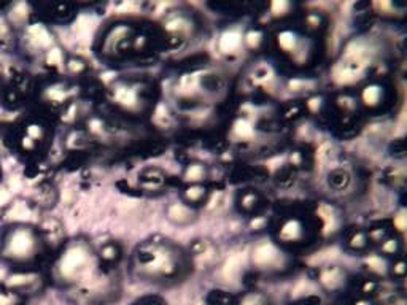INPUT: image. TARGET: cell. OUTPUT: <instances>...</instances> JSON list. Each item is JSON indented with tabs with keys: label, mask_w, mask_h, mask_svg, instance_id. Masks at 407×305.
Returning <instances> with one entry per match:
<instances>
[{
	"label": "cell",
	"mask_w": 407,
	"mask_h": 305,
	"mask_svg": "<svg viewBox=\"0 0 407 305\" xmlns=\"http://www.w3.org/2000/svg\"><path fill=\"white\" fill-rule=\"evenodd\" d=\"M139 269L150 277H161L169 278L175 277L180 272V264L177 256L162 245L157 243H145L142 248H139L135 254Z\"/></svg>",
	"instance_id": "obj_1"
},
{
	"label": "cell",
	"mask_w": 407,
	"mask_h": 305,
	"mask_svg": "<svg viewBox=\"0 0 407 305\" xmlns=\"http://www.w3.org/2000/svg\"><path fill=\"white\" fill-rule=\"evenodd\" d=\"M88 264H89L88 251L78 245L67 250V253L61 259V264H59V270H61L62 277L78 278L88 270Z\"/></svg>",
	"instance_id": "obj_2"
},
{
	"label": "cell",
	"mask_w": 407,
	"mask_h": 305,
	"mask_svg": "<svg viewBox=\"0 0 407 305\" xmlns=\"http://www.w3.org/2000/svg\"><path fill=\"white\" fill-rule=\"evenodd\" d=\"M35 248V239L31 231L19 229L8 235L5 243V254L13 259H26L32 256Z\"/></svg>",
	"instance_id": "obj_3"
},
{
	"label": "cell",
	"mask_w": 407,
	"mask_h": 305,
	"mask_svg": "<svg viewBox=\"0 0 407 305\" xmlns=\"http://www.w3.org/2000/svg\"><path fill=\"white\" fill-rule=\"evenodd\" d=\"M253 264L258 269H275V265L282 264V254L272 243H261L253 251Z\"/></svg>",
	"instance_id": "obj_4"
},
{
	"label": "cell",
	"mask_w": 407,
	"mask_h": 305,
	"mask_svg": "<svg viewBox=\"0 0 407 305\" xmlns=\"http://www.w3.org/2000/svg\"><path fill=\"white\" fill-rule=\"evenodd\" d=\"M304 237V226L299 219H288L278 231V239L283 243H298Z\"/></svg>",
	"instance_id": "obj_5"
},
{
	"label": "cell",
	"mask_w": 407,
	"mask_h": 305,
	"mask_svg": "<svg viewBox=\"0 0 407 305\" xmlns=\"http://www.w3.org/2000/svg\"><path fill=\"white\" fill-rule=\"evenodd\" d=\"M167 216L175 224H188L193 221V211L183 203H173L167 210Z\"/></svg>",
	"instance_id": "obj_6"
},
{
	"label": "cell",
	"mask_w": 407,
	"mask_h": 305,
	"mask_svg": "<svg viewBox=\"0 0 407 305\" xmlns=\"http://www.w3.org/2000/svg\"><path fill=\"white\" fill-rule=\"evenodd\" d=\"M361 97H363V103L366 106H369V108H375V106H379L382 103V99H383V91L380 86H377V85H371V86H366L364 91H363V94H361Z\"/></svg>",
	"instance_id": "obj_7"
},
{
	"label": "cell",
	"mask_w": 407,
	"mask_h": 305,
	"mask_svg": "<svg viewBox=\"0 0 407 305\" xmlns=\"http://www.w3.org/2000/svg\"><path fill=\"white\" fill-rule=\"evenodd\" d=\"M342 280H344V273H342V270L336 269V267L326 269L320 277L321 285L328 289H336L339 285H342Z\"/></svg>",
	"instance_id": "obj_8"
},
{
	"label": "cell",
	"mask_w": 407,
	"mask_h": 305,
	"mask_svg": "<svg viewBox=\"0 0 407 305\" xmlns=\"http://www.w3.org/2000/svg\"><path fill=\"white\" fill-rule=\"evenodd\" d=\"M205 175H207L205 167L199 162H194V164L186 165V169L183 172V180L191 183V185H198V183H201L204 178H205Z\"/></svg>",
	"instance_id": "obj_9"
},
{
	"label": "cell",
	"mask_w": 407,
	"mask_h": 305,
	"mask_svg": "<svg viewBox=\"0 0 407 305\" xmlns=\"http://www.w3.org/2000/svg\"><path fill=\"white\" fill-rule=\"evenodd\" d=\"M205 188H204L201 183L198 185H191L185 189V199L190 203H198L202 201V197H205Z\"/></svg>",
	"instance_id": "obj_10"
},
{
	"label": "cell",
	"mask_w": 407,
	"mask_h": 305,
	"mask_svg": "<svg viewBox=\"0 0 407 305\" xmlns=\"http://www.w3.org/2000/svg\"><path fill=\"white\" fill-rule=\"evenodd\" d=\"M278 45H280V48L286 52H293L296 50V45H298V40H296V35L290 32V30H283V32L278 35Z\"/></svg>",
	"instance_id": "obj_11"
},
{
	"label": "cell",
	"mask_w": 407,
	"mask_h": 305,
	"mask_svg": "<svg viewBox=\"0 0 407 305\" xmlns=\"http://www.w3.org/2000/svg\"><path fill=\"white\" fill-rule=\"evenodd\" d=\"M240 37L236 32H228L221 37V50L224 52H232L240 47Z\"/></svg>",
	"instance_id": "obj_12"
},
{
	"label": "cell",
	"mask_w": 407,
	"mask_h": 305,
	"mask_svg": "<svg viewBox=\"0 0 407 305\" xmlns=\"http://www.w3.org/2000/svg\"><path fill=\"white\" fill-rule=\"evenodd\" d=\"M99 254L105 262H113L121 256V250H119V247L115 245V243H107V245H103L101 248Z\"/></svg>",
	"instance_id": "obj_13"
},
{
	"label": "cell",
	"mask_w": 407,
	"mask_h": 305,
	"mask_svg": "<svg viewBox=\"0 0 407 305\" xmlns=\"http://www.w3.org/2000/svg\"><path fill=\"white\" fill-rule=\"evenodd\" d=\"M240 207H242L244 210L247 211H252L256 205H258V196H256V193H253V191H245V193L240 194Z\"/></svg>",
	"instance_id": "obj_14"
},
{
	"label": "cell",
	"mask_w": 407,
	"mask_h": 305,
	"mask_svg": "<svg viewBox=\"0 0 407 305\" xmlns=\"http://www.w3.org/2000/svg\"><path fill=\"white\" fill-rule=\"evenodd\" d=\"M350 181L349 173L344 170H334L333 173L329 175V185L333 188L342 189L344 186H347V183Z\"/></svg>",
	"instance_id": "obj_15"
},
{
	"label": "cell",
	"mask_w": 407,
	"mask_h": 305,
	"mask_svg": "<svg viewBox=\"0 0 407 305\" xmlns=\"http://www.w3.org/2000/svg\"><path fill=\"white\" fill-rule=\"evenodd\" d=\"M367 242H369L367 235H366L363 231H358V232H355V234H353L352 237L349 239V247H350L352 250L359 251V250H364V248L367 247Z\"/></svg>",
	"instance_id": "obj_16"
},
{
	"label": "cell",
	"mask_w": 407,
	"mask_h": 305,
	"mask_svg": "<svg viewBox=\"0 0 407 305\" xmlns=\"http://www.w3.org/2000/svg\"><path fill=\"white\" fill-rule=\"evenodd\" d=\"M142 180L145 181V183H152V185H159V183H162L164 180V175L159 169H147L145 172L142 173Z\"/></svg>",
	"instance_id": "obj_17"
},
{
	"label": "cell",
	"mask_w": 407,
	"mask_h": 305,
	"mask_svg": "<svg viewBox=\"0 0 407 305\" xmlns=\"http://www.w3.org/2000/svg\"><path fill=\"white\" fill-rule=\"evenodd\" d=\"M380 250L385 254H396L398 250H399V242L396 239H393V237H388V239H385V240L382 242Z\"/></svg>",
	"instance_id": "obj_18"
},
{
	"label": "cell",
	"mask_w": 407,
	"mask_h": 305,
	"mask_svg": "<svg viewBox=\"0 0 407 305\" xmlns=\"http://www.w3.org/2000/svg\"><path fill=\"white\" fill-rule=\"evenodd\" d=\"M67 68H69L70 73H81L86 68V64L80 57H70L67 60Z\"/></svg>",
	"instance_id": "obj_19"
},
{
	"label": "cell",
	"mask_w": 407,
	"mask_h": 305,
	"mask_svg": "<svg viewBox=\"0 0 407 305\" xmlns=\"http://www.w3.org/2000/svg\"><path fill=\"white\" fill-rule=\"evenodd\" d=\"M301 113H303V106L298 103H288L283 110V116L286 119H295V118L301 116Z\"/></svg>",
	"instance_id": "obj_20"
},
{
	"label": "cell",
	"mask_w": 407,
	"mask_h": 305,
	"mask_svg": "<svg viewBox=\"0 0 407 305\" xmlns=\"http://www.w3.org/2000/svg\"><path fill=\"white\" fill-rule=\"evenodd\" d=\"M261 38H262V35L258 32V30H250V32L245 35V45L248 48H256L261 43Z\"/></svg>",
	"instance_id": "obj_21"
},
{
	"label": "cell",
	"mask_w": 407,
	"mask_h": 305,
	"mask_svg": "<svg viewBox=\"0 0 407 305\" xmlns=\"http://www.w3.org/2000/svg\"><path fill=\"white\" fill-rule=\"evenodd\" d=\"M52 194L54 193H52L51 188H42L39 193H37V201H39L40 203H43V205H50L52 202V199H54Z\"/></svg>",
	"instance_id": "obj_22"
},
{
	"label": "cell",
	"mask_w": 407,
	"mask_h": 305,
	"mask_svg": "<svg viewBox=\"0 0 407 305\" xmlns=\"http://www.w3.org/2000/svg\"><path fill=\"white\" fill-rule=\"evenodd\" d=\"M27 137L29 139H32L34 142H37V140H42L43 139V129H42V126H39V124H31L27 127Z\"/></svg>",
	"instance_id": "obj_23"
},
{
	"label": "cell",
	"mask_w": 407,
	"mask_h": 305,
	"mask_svg": "<svg viewBox=\"0 0 407 305\" xmlns=\"http://www.w3.org/2000/svg\"><path fill=\"white\" fill-rule=\"evenodd\" d=\"M240 305H267V304L258 294H248V296H245L244 299H242Z\"/></svg>",
	"instance_id": "obj_24"
},
{
	"label": "cell",
	"mask_w": 407,
	"mask_h": 305,
	"mask_svg": "<svg viewBox=\"0 0 407 305\" xmlns=\"http://www.w3.org/2000/svg\"><path fill=\"white\" fill-rule=\"evenodd\" d=\"M61 60H62V54H61V51L56 50V48H52L48 51V54H47V62L50 65H59L61 64Z\"/></svg>",
	"instance_id": "obj_25"
},
{
	"label": "cell",
	"mask_w": 407,
	"mask_h": 305,
	"mask_svg": "<svg viewBox=\"0 0 407 305\" xmlns=\"http://www.w3.org/2000/svg\"><path fill=\"white\" fill-rule=\"evenodd\" d=\"M391 272H393V275L398 277V278H404L406 275V264H404V259H398V261L393 264V269H391Z\"/></svg>",
	"instance_id": "obj_26"
},
{
	"label": "cell",
	"mask_w": 407,
	"mask_h": 305,
	"mask_svg": "<svg viewBox=\"0 0 407 305\" xmlns=\"http://www.w3.org/2000/svg\"><path fill=\"white\" fill-rule=\"evenodd\" d=\"M212 297L215 301H208L210 304L212 305H226L229 302V297H228V294H224V293H221V291H216V293H213L212 294Z\"/></svg>",
	"instance_id": "obj_27"
},
{
	"label": "cell",
	"mask_w": 407,
	"mask_h": 305,
	"mask_svg": "<svg viewBox=\"0 0 407 305\" xmlns=\"http://www.w3.org/2000/svg\"><path fill=\"white\" fill-rule=\"evenodd\" d=\"M27 215H29V210L26 208V205H14V207L11 208V211H10V216L13 218H27Z\"/></svg>",
	"instance_id": "obj_28"
},
{
	"label": "cell",
	"mask_w": 407,
	"mask_h": 305,
	"mask_svg": "<svg viewBox=\"0 0 407 305\" xmlns=\"http://www.w3.org/2000/svg\"><path fill=\"white\" fill-rule=\"evenodd\" d=\"M305 22L308 24V27H312V29H316V27H320V16L316 13H310L308 16L305 18Z\"/></svg>",
	"instance_id": "obj_29"
},
{
	"label": "cell",
	"mask_w": 407,
	"mask_h": 305,
	"mask_svg": "<svg viewBox=\"0 0 407 305\" xmlns=\"http://www.w3.org/2000/svg\"><path fill=\"white\" fill-rule=\"evenodd\" d=\"M16 299H14L13 293H2L0 294V305H14Z\"/></svg>",
	"instance_id": "obj_30"
},
{
	"label": "cell",
	"mask_w": 407,
	"mask_h": 305,
	"mask_svg": "<svg viewBox=\"0 0 407 305\" xmlns=\"http://www.w3.org/2000/svg\"><path fill=\"white\" fill-rule=\"evenodd\" d=\"M375 288H377V283L374 280H366L363 288H361V291H363V294H369V293H374Z\"/></svg>",
	"instance_id": "obj_31"
},
{
	"label": "cell",
	"mask_w": 407,
	"mask_h": 305,
	"mask_svg": "<svg viewBox=\"0 0 407 305\" xmlns=\"http://www.w3.org/2000/svg\"><path fill=\"white\" fill-rule=\"evenodd\" d=\"M5 101L6 102H16L18 101V94H16V91H13V89H10L8 93H6V96H5Z\"/></svg>",
	"instance_id": "obj_32"
},
{
	"label": "cell",
	"mask_w": 407,
	"mask_h": 305,
	"mask_svg": "<svg viewBox=\"0 0 407 305\" xmlns=\"http://www.w3.org/2000/svg\"><path fill=\"white\" fill-rule=\"evenodd\" d=\"M22 148H24V150H32L34 148V140L29 139V137H24V139H22Z\"/></svg>",
	"instance_id": "obj_33"
},
{
	"label": "cell",
	"mask_w": 407,
	"mask_h": 305,
	"mask_svg": "<svg viewBox=\"0 0 407 305\" xmlns=\"http://www.w3.org/2000/svg\"><path fill=\"white\" fill-rule=\"evenodd\" d=\"M10 197V193L6 189H0V205H3L6 201H8Z\"/></svg>",
	"instance_id": "obj_34"
},
{
	"label": "cell",
	"mask_w": 407,
	"mask_h": 305,
	"mask_svg": "<svg viewBox=\"0 0 407 305\" xmlns=\"http://www.w3.org/2000/svg\"><path fill=\"white\" fill-rule=\"evenodd\" d=\"M353 305H372V302L369 301V299H358Z\"/></svg>",
	"instance_id": "obj_35"
},
{
	"label": "cell",
	"mask_w": 407,
	"mask_h": 305,
	"mask_svg": "<svg viewBox=\"0 0 407 305\" xmlns=\"http://www.w3.org/2000/svg\"><path fill=\"white\" fill-rule=\"evenodd\" d=\"M143 305H159V304H156V302H148V304H143Z\"/></svg>",
	"instance_id": "obj_36"
},
{
	"label": "cell",
	"mask_w": 407,
	"mask_h": 305,
	"mask_svg": "<svg viewBox=\"0 0 407 305\" xmlns=\"http://www.w3.org/2000/svg\"><path fill=\"white\" fill-rule=\"evenodd\" d=\"M0 75H2V65H0Z\"/></svg>",
	"instance_id": "obj_37"
}]
</instances>
